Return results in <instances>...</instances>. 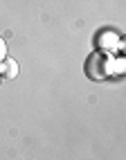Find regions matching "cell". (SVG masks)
I'll list each match as a JSON object with an SVG mask.
<instances>
[{"mask_svg":"<svg viewBox=\"0 0 126 160\" xmlns=\"http://www.w3.org/2000/svg\"><path fill=\"white\" fill-rule=\"evenodd\" d=\"M7 59V43H5V38L0 36V63H2Z\"/></svg>","mask_w":126,"mask_h":160,"instance_id":"cell-2","label":"cell"},{"mask_svg":"<svg viewBox=\"0 0 126 160\" xmlns=\"http://www.w3.org/2000/svg\"><path fill=\"white\" fill-rule=\"evenodd\" d=\"M0 81H2V74H0Z\"/></svg>","mask_w":126,"mask_h":160,"instance_id":"cell-3","label":"cell"},{"mask_svg":"<svg viewBox=\"0 0 126 160\" xmlns=\"http://www.w3.org/2000/svg\"><path fill=\"white\" fill-rule=\"evenodd\" d=\"M0 74H2V79H14L18 77V63L14 59H5L0 63Z\"/></svg>","mask_w":126,"mask_h":160,"instance_id":"cell-1","label":"cell"}]
</instances>
